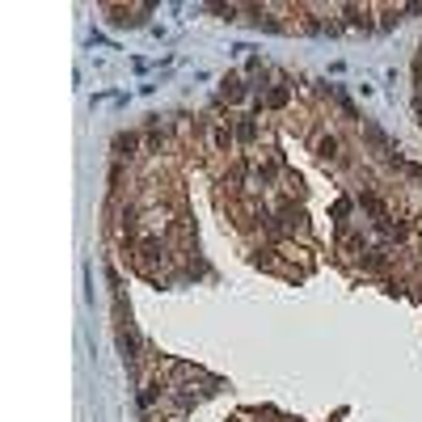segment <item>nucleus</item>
Segmentation results:
<instances>
[{"label": "nucleus", "mask_w": 422, "mask_h": 422, "mask_svg": "<svg viewBox=\"0 0 422 422\" xmlns=\"http://www.w3.org/2000/svg\"><path fill=\"white\" fill-rule=\"evenodd\" d=\"M237 135H241V139H253V123H249V119H245V123L237 127Z\"/></svg>", "instance_id": "f03ea898"}, {"label": "nucleus", "mask_w": 422, "mask_h": 422, "mask_svg": "<svg viewBox=\"0 0 422 422\" xmlns=\"http://www.w3.org/2000/svg\"><path fill=\"white\" fill-rule=\"evenodd\" d=\"M316 152H321V156H334V152H338V139H334V135L321 139V144H316Z\"/></svg>", "instance_id": "f257e3e1"}]
</instances>
